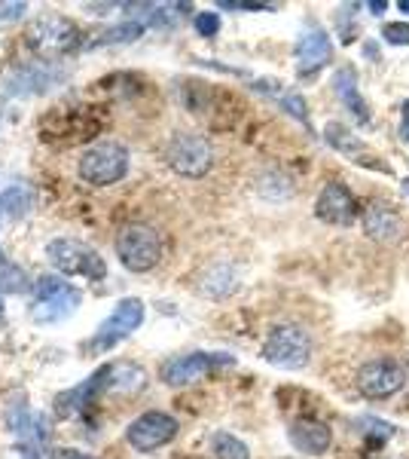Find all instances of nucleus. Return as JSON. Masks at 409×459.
Masks as SVG:
<instances>
[{
    "mask_svg": "<svg viewBox=\"0 0 409 459\" xmlns=\"http://www.w3.org/2000/svg\"><path fill=\"white\" fill-rule=\"evenodd\" d=\"M263 361L281 371H302L311 359V337L302 325H275L263 340Z\"/></svg>",
    "mask_w": 409,
    "mask_h": 459,
    "instance_id": "1",
    "label": "nucleus"
},
{
    "mask_svg": "<svg viewBox=\"0 0 409 459\" xmlns=\"http://www.w3.org/2000/svg\"><path fill=\"white\" fill-rule=\"evenodd\" d=\"M80 300V288L68 285L64 279L55 276H43L34 282V300H31V318L37 325H55L64 322L68 316L77 313Z\"/></svg>",
    "mask_w": 409,
    "mask_h": 459,
    "instance_id": "2",
    "label": "nucleus"
},
{
    "mask_svg": "<svg viewBox=\"0 0 409 459\" xmlns=\"http://www.w3.org/2000/svg\"><path fill=\"white\" fill-rule=\"evenodd\" d=\"M83 47V34L64 16H40L28 28V49L40 58H62Z\"/></svg>",
    "mask_w": 409,
    "mask_h": 459,
    "instance_id": "3",
    "label": "nucleus"
},
{
    "mask_svg": "<svg viewBox=\"0 0 409 459\" xmlns=\"http://www.w3.org/2000/svg\"><path fill=\"white\" fill-rule=\"evenodd\" d=\"M114 246H116V257L132 273H147L162 261V239L150 224L120 227Z\"/></svg>",
    "mask_w": 409,
    "mask_h": 459,
    "instance_id": "4",
    "label": "nucleus"
},
{
    "mask_svg": "<svg viewBox=\"0 0 409 459\" xmlns=\"http://www.w3.org/2000/svg\"><path fill=\"white\" fill-rule=\"evenodd\" d=\"M77 172L92 187H110V184L123 181L125 172H129V151L116 142H101L83 151Z\"/></svg>",
    "mask_w": 409,
    "mask_h": 459,
    "instance_id": "5",
    "label": "nucleus"
},
{
    "mask_svg": "<svg viewBox=\"0 0 409 459\" xmlns=\"http://www.w3.org/2000/svg\"><path fill=\"white\" fill-rule=\"evenodd\" d=\"M49 264L55 266L64 276H83V279H104L107 276V266H104L101 255L89 242L80 239H52L47 246Z\"/></svg>",
    "mask_w": 409,
    "mask_h": 459,
    "instance_id": "6",
    "label": "nucleus"
},
{
    "mask_svg": "<svg viewBox=\"0 0 409 459\" xmlns=\"http://www.w3.org/2000/svg\"><path fill=\"white\" fill-rule=\"evenodd\" d=\"M166 162L183 178H202L214 162L211 142L196 132H177L166 147Z\"/></svg>",
    "mask_w": 409,
    "mask_h": 459,
    "instance_id": "7",
    "label": "nucleus"
},
{
    "mask_svg": "<svg viewBox=\"0 0 409 459\" xmlns=\"http://www.w3.org/2000/svg\"><path fill=\"white\" fill-rule=\"evenodd\" d=\"M406 386V371L391 359H376L358 371V392L370 402H385Z\"/></svg>",
    "mask_w": 409,
    "mask_h": 459,
    "instance_id": "8",
    "label": "nucleus"
},
{
    "mask_svg": "<svg viewBox=\"0 0 409 459\" xmlns=\"http://www.w3.org/2000/svg\"><path fill=\"white\" fill-rule=\"evenodd\" d=\"M177 429L181 426H177V420L171 417V413L147 411L129 423V429H125V441H129L135 450H141V454H150V450L166 447L168 441H175Z\"/></svg>",
    "mask_w": 409,
    "mask_h": 459,
    "instance_id": "9",
    "label": "nucleus"
},
{
    "mask_svg": "<svg viewBox=\"0 0 409 459\" xmlns=\"http://www.w3.org/2000/svg\"><path fill=\"white\" fill-rule=\"evenodd\" d=\"M233 365V355L223 352H190V355H175L162 365V380L168 386H190V383L205 380L214 368Z\"/></svg>",
    "mask_w": 409,
    "mask_h": 459,
    "instance_id": "10",
    "label": "nucleus"
},
{
    "mask_svg": "<svg viewBox=\"0 0 409 459\" xmlns=\"http://www.w3.org/2000/svg\"><path fill=\"white\" fill-rule=\"evenodd\" d=\"M141 322H144V303H141L138 298H125V300L116 303V309L110 313V318L98 328L92 346L95 350H110L116 340L135 334V331L141 328Z\"/></svg>",
    "mask_w": 409,
    "mask_h": 459,
    "instance_id": "11",
    "label": "nucleus"
},
{
    "mask_svg": "<svg viewBox=\"0 0 409 459\" xmlns=\"http://www.w3.org/2000/svg\"><path fill=\"white\" fill-rule=\"evenodd\" d=\"M315 214L324 221V224L348 227V224H354V218H358V203H354L352 190H348L345 184L330 181L321 194H318Z\"/></svg>",
    "mask_w": 409,
    "mask_h": 459,
    "instance_id": "12",
    "label": "nucleus"
},
{
    "mask_svg": "<svg viewBox=\"0 0 409 459\" xmlns=\"http://www.w3.org/2000/svg\"><path fill=\"white\" fill-rule=\"evenodd\" d=\"M330 58H333V43L324 28H318V25L306 28V31L300 34V40H296V68H300V74L321 71Z\"/></svg>",
    "mask_w": 409,
    "mask_h": 459,
    "instance_id": "13",
    "label": "nucleus"
},
{
    "mask_svg": "<svg viewBox=\"0 0 409 459\" xmlns=\"http://www.w3.org/2000/svg\"><path fill=\"white\" fill-rule=\"evenodd\" d=\"M101 383V395H132V392H141L147 383L144 368L129 365V361H116V365L101 368L98 374Z\"/></svg>",
    "mask_w": 409,
    "mask_h": 459,
    "instance_id": "14",
    "label": "nucleus"
},
{
    "mask_svg": "<svg viewBox=\"0 0 409 459\" xmlns=\"http://www.w3.org/2000/svg\"><path fill=\"white\" fill-rule=\"evenodd\" d=\"M290 444H294L300 454L321 456L330 450L333 435H330V429L324 423H318V420H300V423L290 426Z\"/></svg>",
    "mask_w": 409,
    "mask_h": 459,
    "instance_id": "15",
    "label": "nucleus"
},
{
    "mask_svg": "<svg viewBox=\"0 0 409 459\" xmlns=\"http://www.w3.org/2000/svg\"><path fill=\"white\" fill-rule=\"evenodd\" d=\"M333 92H337V99L348 108V114L361 126L370 123V110H367V101H363L358 92V74H354V68H339L333 74Z\"/></svg>",
    "mask_w": 409,
    "mask_h": 459,
    "instance_id": "16",
    "label": "nucleus"
},
{
    "mask_svg": "<svg viewBox=\"0 0 409 459\" xmlns=\"http://www.w3.org/2000/svg\"><path fill=\"white\" fill-rule=\"evenodd\" d=\"M363 227L373 239H394L400 233V221L388 205H379L373 203L367 212H363Z\"/></svg>",
    "mask_w": 409,
    "mask_h": 459,
    "instance_id": "17",
    "label": "nucleus"
},
{
    "mask_svg": "<svg viewBox=\"0 0 409 459\" xmlns=\"http://www.w3.org/2000/svg\"><path fill=\"white\" fill-rule=\"evenodd\" d=\"M202 291L208 298H229L235 291V273L229 266H214L211 273H205Z\"/></svg>",
    "mask_w": 409,
    "mask_h": 459,
    "instance_id": "18",
    "label": "nucleus"
},
{
    "mask_svg": "<svg viewBox=\"0 0 409 459\" xmlns=\"http://www.w3.org/2000/svg\"><path fill=\"white\" fill-rule=\"evenodd\" d=\"M211 450H214V459H251V450L248 444L239 441L235 435L229 432H217L211 438Z\"/></svg>",
    "mask_w": 409,
    "mask_h": 459,
    "instance_id": "19",
    "label": "nucleus"
},
{
    "mask_svg": "<svg viewBox=\"0 0 409 459\" xmlns=\"http://www.w3.org/2000/svg\"><path fill=\"white\" fill-rule=\"evenodd\" d=\"M324 138H327V144L337 147V151H342V153H358L361 151L358 135H354L352 129H345L342 123H327Z\"/></svg>",
    "mask_w": 409,
    "mask_h": 459,
    "instance_id": "20",
    "label": "nucleus"
},
{
    "mask_svg": "<svg viewBox=\"0 0 409 459\" xmlns=\"http://www.w3.org/2000/svg\"><path fill=\"white\" fill-rule=\"evenodd\" d=\"M382 40L391 47H409V25L406 22H388V25H382Z\"/></svg>",
    "mask_w": 409,
    "mask_h": 459,
    "instance_id": "21",
    "label": "nucleus"
},
{
    "mask_svg": "<svg viewBox=\"0 0 409 459\" xmlns=\"http://www.w3.org/2000/svg\"><path fill=\"white\" fill-rule=\"evenodd\" d=\"M361 426H370V429H363V432L373 435V438H379V441H388L394 435V426L382 423V420H376V417H361Z\"/></svg>",
    "mask_w": 409,
    "mask_h": 459,
    "instance_id": "22",
    "label": "nucleus"
},
{
    "mask_svg": "<svg viewBox=\"0 0 409 459\" xmlns=\"http://www.w3.org/2000/svg\"><path fill=\"white\" fill-rule=\"evenodd\" d=\"M281 105H285V110L290 117H296V120L309 123V114H306V101L300 99V95H278Z\"/></svg>",
    "mask_w": 409,
    "mask_h": 459,
    "instance_id": "23",
    "label": "nucleus"
},
{
    "mask_svg": "<svg viewBox=\"0 0 409 459\" xmlns=\"http://www.w3.org/2000/svg\"><path fill=\"white\" fill-rule=\"evenodd\" d=\"M196 31L202 37H214L220 31V16H217V13H199V16H196Z\"/></svg>",
    "mask_w": 409,
    "mask_h": 459,
    "instance_id": "24",
    "label": "nucleus"
},
{
    "mask_svg": "<svg viewBox=\"0 0 409 459\" xmlns=\"http://www.w3.org/2000/svg\"><path fill=\"white\" fill-rule=\"evenodd\" d=\"M220 10H248V13H260V10H275L272 4H257V0H220Z\"/></svg>",
    "mask_w": 409,
    "mask_h": 459,
    "instance_id": "25",
    "label": "nucleus"
},
{
    "mask_svg": "<svg viewBox=\"0 0 409 459\" xmlns=\"http://www.w3.org/2000/svg\"><path fill=\"white\" fill-rule=\"evenodd\" d=\"M0 459H40V454H37V444H13Z\"/></svg>",
    "mask_w": 409,
    "mask_h": 459,
    "instance_id": "26",
    "label": "nucleus"
},
{
    "mask_svg": "<svg viewBox=\"0 0 409 459\" xmlns=\"http://www.w3.org/2000/svg\"><path fill=\"white\" fill-rule=\"evenodd\" d=\"M367 10L373 13V16H382V13L388 10V4H385V0H370V4H367Z\"/></svg>",
    "mask_w": 409,
    "mask_h": 459,
    "instance_id": "27",
    "label": "nucleus"
},
{
    "mask_svg": "<svg viewBox=\"0 0 409 459\" xmlns=\"http://www.w3.org/2000/svg\"><path fill=\"white\" fill-rule=\"evenodd\" d=\"M400 138L409 142V101L404 105V126H400Z\"/></svg>",
    "mask_w": 409,
    "mask_h": 459,
    "instance_id": "28",
    "label": "nucleus"
},
{
    "mask_svg": "<svg viewBox=\"0 0 409 459\" xmlns=\"http://www.w3.org/2000/svg\"><path fill=\"white\" fill-rule=\"evenodd\" d=\"M62 459H92V456H86V454H77V450H64Z\"/></svg>",
    "mask_w": 409,
    "mask_h": 459,
    "instance_id": "29",
    "label": "nucleus"
},
{
    "mask_svg": "<svg viewBox=\"0 0 409 459\" xmlns=\"http://www.w3.org/2000/svg\"><path fill=\"white\" fill-rule=\"evenodd\" d=\"M397 10H400V13H406V16H409V0H400Z\"/></svg>",
    "mask_w": 409,
    "mask_h": 459,
    "instance_id": "30",
    "label": "nucleus"
},
{
    "mask_svg": "<svg viewBox=\"0 0 409 459\" xmlns=\"http://www.w3.org/2000/svg\"><path fill=\"white\" fill-rule=\"evenodd\" d=\"M404 190H406V194H409V178H406V181H404Z\"/></svg>",
    "mask_w": 409,
    "mask_h": 459,
    "instance_id": "31",
    "label": "nucleus"
}]
</instances>
